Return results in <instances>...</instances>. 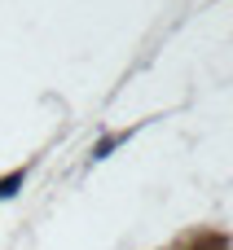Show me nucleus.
Wrapping results in <instances>:
<instances>
[{
    "instance_id": "f257e3e1",
    "label": "nucleus",
    "mask_w": 233,
    "mask_h": 250,
    "mask_svg": "<svg viewBox=\"0 0 233 250\" xmlns=\"http://www.w3.org/2000/svg\"><path fill=\"white\" fill-rule=\"evenodd\" d=\"M18 185H22V176H9V180H0V198H9Z\"/></svg>"
}]
</instances>
